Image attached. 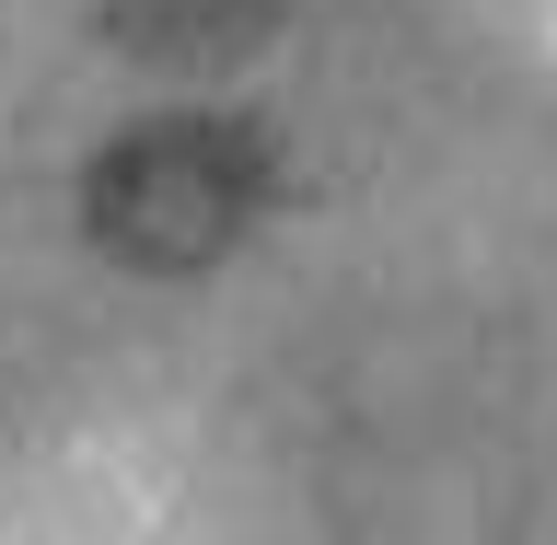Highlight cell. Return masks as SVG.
<instances>
[{
	"label": "cell",
	"mask_w": 557,
	"mask_h": 545,
	"mask_svg": "<svg viewBox=\"0 0 557 545\" xmlns=\"http://www.w3.org/2000/svg\"><path fill=\"white\" fill-rule=\"evenodd\" d=\"M256 139L221 128V116H163V128H128L116 151H94L82 174V233L116 256V268L186 278L209 256H233L244 221H256Z\"/></svg>",
	"instance_id": "obj_1"
}]
</instances>
